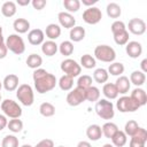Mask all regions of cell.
Segmentation results:
<instances>
[{"label": "cell", "instance_id": "obj_12", "mask_svg": "<svg viewBox=\"0 0 147 147\" xmlns=\"http://www.w3.org/2000/svg\"><path fill=\"white\" fill-rule=\"evenodd\" d=\"M57 18H59L60 25L63 26L64 29H71L76 24L75 17L70 13H68V11H61V13H59Z\"/></svg>", "mask_w": 147, "mask_h": 147}, {"label": "cell", "instance_id": "obj_8", "mask_svg": "<svg viewBox=\"0 0 147 147\" xmlns=\"http://www.w3.org/2000/svg\"><path fill=\"white\" fill-rule=\"evenodd\" d=\"M61 70L67 76H70V77L75 78V77L79 76V74L82 72V67L75 60H72V59H65V60H63L61 62Z\"/></svg>", "mask_w": 147, "mask_h": 147}, {"label": "cell", "instance_id": "obj_48", "mask_svg": "<svg viewBox=\"0 0 147 147\" xmlns=\"http://www.w3.org/2000/svg\"><path fill=\"white\" fill-rule=\"evenodd\" d=\"M8 124V121H7V117L5 115H1L0 114V131L3 130Z\"/></svg>", "mask_w": 147, "mask_h": 147}, {"label": "cell", "instance_id": "obj_30", "mask_svg": "<svg viewBox=\"0 0 147 147\" xmlns=\"http://www.w3.org/2000/svg\"><path fill=\"white\" fill-rule=\"evenodd\" d=\"M26 64L31 69H34V70L36 69H39L40 65L42 64V59L38 54H34V53L33 54H30L28 56V59H26Z\"/></svg>", "mask_w": 147, "mask_h": 147}, {"label": "cell", "instance_id": "obj_11", "mask_svg": "<svg viewBox=\"0 0 147 147\" xmlns=\"http://www.w3.org/2000/svg\"><path fill=\"white\" fill-rule=\"evenodd\" d=\"M127 28H129V31L136 36H141L146 32V23L141 18H137V17L131 18L129 21Z\"/></svg>", "mask_w": 147, "mask_h": 147}, {"label": "cell", "instance_id": "obj_52", "mask_svg": "<svg viewBox=\"0 0 147 147\" xmlns=\"http://www.w3.org/2000/svg\"><path fill=\"white\" fill-rule=\"evenodd\" d=\"M77 147H92L91 146V144L88 142V141H79L78 142V145H77Z\"/></svg>", "mask_w": 147, "mask_h": 147}, {"label": "cell", "instance_id": "obj_51", "mask_svg": "<svg viewBox=\"0 0 147 147\" xmlns=\"http://www.w3.org/2000/svg\"><path fill=\"white\" fill-rule=\"evenodd\" d=\"M140 67H141V70H140V71H142L144 74L147 72V59H144V60L141 61Z\"/></svg>", "mask_w": 147, "mask_h": 147}, {"label": "cell", "instance_id": "obj_18", "mask_svg": "<svg viewBox=\"0 0 147 147\" xmlns=\"http://www.w3.org/2000/svg\"><path fill=\"white\" fill-rule=\"evenodd\" d=\"M57 51H59V45H56V42L53 40H47L41 44V52L46 56H53L56 54Z\"/></svg>", "mask_w": 147, "mask_h": 147}, {"label": "cell", "instance_id": "obj_53", "mask_svg": "<svg viewBox=\"0 0 147 147\" xmlns=\"http://www.w3.org/2000/svg\"><path fill=\"white\" fill-rule=\"evenodd\" d=\"M29 3H31L30 0H17V5L18 6H28Z\"/></svg>", "mask_w": 147, "mask_h": 147}, {"label": "cell", "instance_id": "obj_54", "mask_svg": "<svg viewBox=\"0 0 147 147\" xmlns=\"http://www.w3.org/2000/svg\"><path fill=\"white\" fill-rule=\"evenodd\" d=\"M3 42V36H2V28L0 26V44Z\"/></svg>", "mask_w": 147, "mask_h": 147}, {"label": "cell", "instance_id": "obj_25", "mask_svg": "<svg viewBox=\"0 0 147 147\" xmlns=\"http://www.w3.org/2000/svg\"><path fill=\"white\" fill-rule=\"evenodd\" d=\"M110 139L113 141V146H115V147H123L126 144V141H127V136L124 133V131L118 130Z\"/></svg>", "mask_w": 147, "mask_h": 147}, {"label": "cell", "instance_id": "obj_35", "mask_svg": "<svg viewBox=\"0 0 147 147\" xmlns=\"http://www.w3.org/2000/svg\"><path fill=\"white\" fill-rule=\"evenodd\" d=\"M59 51L62 55L64 56H69L72 54L74 52V44L70 40H64L59 45Z\"/></svg>", "mask_w": 147, "mask_h": 147}, {"label": "cell", "instance_id": "obj_14", "mask_svg": "<svg viewBox=\"0 0 147 147\" xmlns=\"http://www.w3.org/2000/svg\"><path fill=\"white\" fill-rule=\"evenodd\" d=\"M44 38H45V33L42 30L40 29H33L28 33V40L31 45H40L44 42Z\"/></svg>", "mask_w": 147, "mask_h": 147}, {"label": "cell", "instance_id": "obj_16", "mask_svg": "<svg viewBox=\"0 0 147 147\" xmlns=\"http://www.w3.org/2000/svg\"><path fill=\"white\" fill-rule=\"evenodd\" d=\"M130 98H132V99L139 105V107H142V106H145V105L147 103V94H146L145 90H142V88H140V87L134 88V90L131 92Z\"/></svg>", "mask_w": 147, "mask_h": 147}, {"label": "cell", "instance_id": "obj_26", "mask_svg": "<svg viewBox=\"0 0 147 147\" xmlns=\"http://www.w3.org/2000/svg\"><path fill=\"white\" fill-rule=\"evenodd\" d=\"M1 13L5 17H11L16 14V3L14 1H6L1 7Z\"/></svg>", "mask_w": 147, "mask_h": 147}, {"label": "cell", "instance_id": "obj_7", "mask_svg": "<svg viewBox=\"0 0 147 147\" xmlns=\"http://www.w3.org/2000/svg\"><path fill=\"white\" fill-rule=\"evenodd\" d=\"M116 107L121 113H133L140 108L139 105L127 95L121 96L116 102Z\"/></svg>", "mask_w": 147, "mask_h": 147}, {"label": "cell", "instance_id": "obj_50", "mask_svg": "<svg viewBox=\"0 0 147 147\" xmlns=\"http://www.w3.org/2000/svg\"><path fill=\"white\" fill-rule=\"evenodd\" d=\"M82 2H83V5L88 6V8H90V7H93V5H95L98 2V0H82Z\"/></svg>", "mask_w": 147, "mask_h": 147}, {"label": "cell", "instance_id": "obj_24", "mask_svg": "<svg viewBox=\"0 0 147 147\" xmlns=\"http://www.w3.org/2000/svg\"><path fill=\"white\" fill-rule=\"evenodd\" d=\"M69 36H70L71 41L78 42L85 38V29L83 26H74L70 29Z\"/></svg>", "mask_w": 147, "mask_h": 147}, {"label": "cell", "instance_id": "obj_38", "mask_svg": "<svg viewBox=\"0 0 147 147\" xmlns=\"http://www.w3.org/2000/svg\"><path fill=\"white\" fill-rule=\"evenodd\" d=\"M7 127H8L11 132L17 133V132L22 131V129H23V122H22L21 119H18V118H11V119L8 122V124H7Z\"/></svg>", "mask_w": 147, "mask_h": 147}, {"label": "cell", "instance_id": "obj_28", "mask_svg": "<svg viewBox=\"0 0 147 147\" xmlns=\"http://www.w3.org/2000/svg\"><path fill=\"white\" fill-rule=\"evenodd\" d=\"M85 99L90 102H95L100 99V90L95 86H90L85 90Z\"/></svg>", "mask_w": 147, "mask_h": 147}, {"label": "cell", "instance_id": "obj_49", "mask_svg": "<svg viewBox=\"0 0 147 147\" xmlns=\"http://www.w3.org/2000/svg\"><path fill=\"white\" fill-rule=\"evenodd\" d=\"M130 147H145V144L144 142H140V141H137L134 139L131 138L130 140Z\"/></svg>", "mask_w": 147, "mask_h": 147}, {"label": "cell", "instance_id": "obj_34", "mask_svg": "<svg viewBox=\"0 0 147 147\" xmlns=\"http://www.w3.org/2000/svg\"><path fill=\"white\" fill-rule=\"evenodd\" d=\"M96 65V60L90 55V54H85L80 57V67L85 68V69H92Z\"/></svg>", "mask_w": 147, "mask_h": 147}, {"label": "cell", "instance_id": "obj_57", "mask_svg": "<svg viewBox=\"0 0 147 147\" xmlns=\"http://www.w3.org/2000/svg\"><path fill=\"white\" fill-rule=\"evenodd\" d=\"M1 87H2V82H0V90H1Z\"/></svg>", "mask_w": 147, "mask_h": 147}, {"label": "cell", "instance_id": "obj_40", "mask_svg": "<svg viewBox=\"0 0 147 147\" xmlns=\"http://www.w3.org/2000/svg\"><path fill=\"white\" fill-rule=\"evenodd\" d=\"M2 147H18V139L13 134H7L1 142Z\"/></svg>", "mask_w": 147, "mask_h": 147}, {"label": "cell", "instance_id": "obj_47", "mask_svg": "<svg viewBox=\"0 0 147 147\" xmlns=\"http://www.w3.org/2000/svg\"><path fill=\"white\" fill-rule=\"evenodd\" d=\"M7 53H8V48L5 42L0 44V59H5L7 56Z\"/></svg>", "mask_w": 147, "mask_h": 147}, {"label": "cell", "instance_id": "obj_31", "mask_svg": "<svg viewBox=\"0 0 147 147\" xmlns=\"http://www.w3.org/2000/svg\"><path fill=\"white\" fill-rule=\"evenodd\" d=\"M108 77H109V74H108V71H107L106 69H103V68H98V69H95L94 72H93V79H94L96 83H99V84L106 83V82L108 80Z\"/></svg>", "mask_w": 147, "mask_h": 147}, {"label": "cell", "instance_id": "obj_42", "mask_svg": "<svg viewBox=\"0 0 147 147\" xmlns=\"http://www.w3.org/2000/svg\"><path fill=\"white\" fill-rule=\"evenodd\" d=\"M77 86L78 87H82L84 90H86L87 87L92 86V77L88 76V75H83L78 78L77 80Z\"/></svg>", "mask_w": 147, "mask_h": 147}, {"label": "cell", "instance_id": "obj_17", "mask_svg": "<svg viewBox=\"0 0 147 147\" xmlns=\"http://www.w3.org/2000/svg\"><path fill=\"white\" fill-rule=\"evenodd\" d=\"M130 85H131V83L126 76H119L115 83L118 94H126L130 90Z\"/></svg>", "mask_w": 147, "mask_h": 147}, {"label": "cell", "instance_id": "obj_13", "mask_svg": "<svg viewBox=\"0 0 147 147\" xmlns=\"http://www.w3.org/2000/svg\"><path fill=\"white\" fill-rule=\"evenodd\" d=\"M125 52L130 57L137 59L142 54V46L138 41H129L125 46Z\"/></svg>", "mask_w": 147, "mask_h": 147}, {"label": "cell", "instance_id": "obj_55", "mask_svg": "<svg viewBox=\"0 0 147 147\" xmlns=\"http://www.w3.org/2000/svg\"><path fill=\"white\" fill-rule=\"evenodd\" d=\"M102 147H114V146H113L111 144H105V145H103Z\"/></svg>", "mask_w": 147, "mask_h": 147}, {"label": "cell", "instance_id": "obj_32", "mask_svg": "<svg viewBox=\"0 0 147 147\" xmlns=\"http://www.w3.org/2000/svg\"><path fill=\"white\" fill-rule=\"evenodd\" d=\"M59 86L62 91H70L74 86V78L67 75H63L60 79H59Z\"/></svg>", "mask_w": 147, "mask_h": 147}, {"label": "cell", "instance_id": "obj_56", "mask_svg": "<svg viewBox=\"0 0 147 147\" xmlns=\"http://www.w3.org/2000/svg\"><path fill=\"white\" fill-rule=\"evenodd\" d=\"M22 147H32V146H31V145H26V144H25V145H23Z\"/></svg>", "mask_w": 147, "mask_h": 147}, {"label": "cell", "instance_id": "obj_33", "mask_svg": "<svg viewBox=\"0 0 147 147\" xmlns=\"http://www.w3.org/2000/svg\"><path fill=\"white\" fill-rule=\"evenodd\" d=\"M39 113L44 117H52L55 114V107L51 102H42L39 107Z\"/></svg>", "mask_w": 147, "mask_h": 147}, {"label": "cell", "instance_id": "obj_9", "mask_svg": "<svg viewBox=\"0 0 147 147\" xmlns=\"http://www.w3.org/2000/svg\"><path fill=\"white\" fill-rule=\"evenodd\" d=\"M84 101H86V99H85V90L82 88V87H78V86L75 87L67 95V102L71 107H77L80 103H83Z\"/></svg>", "mask_w": 147, "mask_h": 147}, {"label": "cell", "instance_id": "obj_46", "mask_svg": "<svg viewBox=\"0 0 147 147\" xmlns=\"http://www.w3.org/2000/svg\"><path fill=\"white\" fill-rule=\"evenodd\" d=\"M34 147H54V142L51 139H42Z\"/></svg>", "mask_w": 147, "mask_h": 147}, {"label": "cell", "instance_id": "obj_20", "mask_svg": "<svg viewBox=\"0 0 147 147\" xmlns=\"http://www.w3.org/2000/svg\"><path fill=\"white\" fill-rule=\"evenodd\" d=\"M45 33H46V37L49 38V40H55L57 39L60 36H61V28L59 24H55V23H51L46 26V30H45Z\"/></svg>", "mask_w": 147, "mask_h": 147}, {"label": "cell", "instance_id": "obj_58", "mask_svg": "<svg viewBox=\"0 0 147 147\" xmlns=\"http://www.w3.org/2000/svg\"><path fill=\"white\" fill-rule=\"evenodd\" d=\"M59 147H65V146H59Z\"/></svg>", "mask_w": 147, "mask_h": 147}, {"label": "cell", "instance_id": "obj_3", "mask_svg": "<svg viewBox=\"0 0 147 147\" xmlns=\"http://www.w3.org/2000/svg\"><path fill=\"white\" fill-rule=\"evenodd\" d=\"M94 59L101 62L111 63L116 59V52L113 47L108 45H99L94 49Z\"/></svg>", "mask_w": 147, "mask_h": 147}, {"label": "cell", "instance_id": "obj_44", "mask_svg": "<svg viewBox=\"0 0 147 147\" xmlns=\"http://www.w3.org/2000/svg\"><path fill=\"white\" fill-rule=\"evenodd\" d=\"M126 30V26L124 24V22L122 21H115L113 24H111V32H113V36L114 34H117V33H121L123 31Z\"/></svg>", "mask_w": 147, "mask_h": 147}, {"label": "cell", "instance_id": "obj_4", "mask_svg": "<svg viewBox=\"0 0 147 147\" xmlns=\"http://www.w3.org/2000/svg\"><path fill=\"white\" fill-rule=\"evenodd\" d=\"M16 96L18 99V101L23 105V106H31L34 101V94H33V90L29 84H22L17 87L16 91Z\"/></svg>", "mask_w": 147, "mask_h": 147}, {"label": "cell", "instance_id": "obj_19", "mask_svg": "<svg viewBox=\"0 0 147 147\" xmlns=\"http://www.w3.org/2000/svg\"><path fill=\"white\" fill-rule=\"evenodd\" d=\"M86 136L90 140L92 141H98L101 136H102V131H101V126L98 124H92L86 129Z\"/></svg>", "mask_w": 147, "mask_h": 147}, {"label": "cell", "instance_id": "obj_1", "mask_svg": "<svg viewBox=\"0 0 147 147\" xmlns=\"http://www.w3.org/2000/svg\"><path fill=\"white\" fill-rule=\"evenodd\" d=\"M32 78L34 82V88L40 94H44V93L52 91L55 87V85L57 84L56 77L54 75L47 72L45 69H41V68L36 69L33 71Z\"/></svg>", "mask_w": 147, "mask_h": 147}, {"label": "cell", "instance_id": "obj_5", "mask_svg": "<svg viewBox=\"0 0 147 147\" xmlns=\"http://www.w3.org/2000/svg\"><path fill=\"white\" fill-rule=\"evenodd\" d=\"M5 44H6L7 48L16 55L23 54L25 51V44H24L22 37H20L18 34H15V33L9 34Z\"/></svg>", "mask_w": 147, "mask_h": 147}, {"label": "cell", "instance_id": "obj_29", "mask_svg": "<svg viewBox=\"0 0 147 147\" xmlns=\"http://www.w3.org/2000/svg\"><path fill=\"white\" fill-rule=\"evenodd\" d=\"M107 15L110 17V18H118L122 14V9H121V6L116 2H110L107 5Z\"/></svg>", "mask_w": 147, "mask_h": 147}, {"label": "cell", "instance_id": "obj_27", "mask_svg": "<svg viewBox=\"0 0 147 147\" xmlns=\"http://www.w3.org/2000/svg\"><path fill=\"white\" fill-rule=\"evenodd\" d=\"M101 131H102V134H103L106 138L110 139V138L118 131V127H117V125H116L115 123H113V122H107V123H105V124L102 125Z\"/></svg>", "mask_w": 147, "mask_h": 147}, {"label": "cell", "instance_id": "obj_10", "mask_svg": "<svg viewBox=\"0 0 147 147\" xmlns=\"http://www.w3.org/2000/svg\"><path fill=\"white\" fill-rule=\"evenodd\" d=\"M102 18V13L98 7H90L84 10L83 13V20L87 24H98Z\"/></svg>", "mask_w": 147, "mask_h": 147}, {"label": "cell", "instance_id": "obj_41", "mask_svg": "<svg viewBox=\"0 0 147 147\" xmlns=\"http://www.w3.org/2000/svg\"><path fill=\"white\" fill-rule=\"evenodd\" d=\"M114 40L117 45L119 46H123V45H126L129 42V31L125 30L121 33H117V34H114Z\"/></svg>", "mask_w": 147, "mask_h": 147}, {"label": "cell", "instance_id": "obj_6", "mask_svg": "<svg viewBox=\"0 0 147 147\" xmlns=\"http://www.w3.org/2000/svg\"><path fill=\"white\" fill-rule=\"evenodd\" d=\"M1 110L3 111L5 116L10 118H20L22 115V108L17 102L10 99H6L1 102Z\"/></svg>", "mask_w": 147, "mask_h": 147}, {"label": "cell", "instance_id": "obj_37", "mask_svg": "<svg viewBox=\"0 0 147 147\" xmlns=\"http://www.w3.org/2000/svg\"><path fill=\"white\" fill-rule=\"evenodd\" d=\"M63 6L68 10V13H76L80 8V1L79 0H64Z\"/></svg>", "mask_w": 147, "mask_h": 147}, {"label": "cell", "instance_id": "obj_39", "mask_svg": "<svg viewBox=\"0 0 147 147\" xmlns=\"http://www.w3.org/2000/svg\"><path fill=\"white\" fill-rule=\"evenodd\" d=\"M138 129H139L138 123H137L136 121H133V119H130L129 122H126V124H125V126H124V133H125L126 136L132 137V136L137 132Z\"/></svg>", "mask_w": 147, "mask_h": 147}, {"label": "cell", "instance_id": "obj_15", "mask_svg": "<svg viewBox=\"0 0 147 147\" xmlns=\"http://www.w3.org/2000/svg\"><path fill=\"white\" fill-rule=\"evenodd\" d=\"M2 86L8 92H13V91L17 90V87H18V77L14 74L7 75L3 79V82H2Z\"/></svg>", "mask_w": 147, "mask_h": 147}, {"label": "cell", "instance_id": "obj_45", "mask_svg": "<svg viewBox=\"0 0 147 147\" xmlns=\"http://www.w3.org/2000/svg\"><path fill=\"white\" fill-rule=\"evenodd\" d=\"M31 5L34 9L37 10H41L44 9V7L46 6V0H32L31 1Z\"/></svg>", "mask_w": 147, "mask_h": 147}, {"label": "cell", "instance_id": "obj_59", "mask_svg": "<svg viewBox=\"0 0 147 147\" xmlns=\"http://www.w3.org/2000/svg\"><path fill=\"white\" fill-rule=\"evenodd\" d=\"M0 101H1V94H0Z\"/></svg>", "mask_w": 147, "mask_h": 147}, {"label": "cell", "instance_id": "obj_36", "mask_svg": "<svg viewBox=\"0 0 147 147\" xmlns=\"http://www.w3.org/2000/svg\"><path fill=\"white\" fill-rule=\"evenodd\" d=\"M107 71L111 76H122V74L124 72V65L121 62H114L109 65Z\"/></svg>", "mask_w": 147, "mask_h": 147}, {"label": "cell", "instance_id": "obj_23", "mask_svg": "<svg viewBox=\"0 0 147 147\" xmlns=\"http://www.w3.org/2000/svg\"><path fill=\"white\" fill-rule=\"evenodd\" d=\"M130 83H132L133 85H136V86H141V85H144L145 84V82H146V75L142 72V71H140V70H134L131 75H130Z\"/></svg>", "mask_w": 147, "mask_h": 147}, {"label": "cell", "instance_id": "obj_21", "mask_svg": "<svg viewBox=\"0 0 147 147\" xmlns=\"http://www.w3.org/2000/svg\"><path fill=\"white\" fill-rule=\"evenodd\" d=\"M13 28L17 33H25L30 29V22L25 18H16L13 23Z\"/></svg>", "mask_w": 147, "mask_h": 147}, {"label": "cell", "instance_id": "obj_22", "mask_svg": "<svg viewBox=\"0 0 147 147\" xmlns=\"http://www.w3.org/2000/svg\"><path fill=\"white\" fill-rule=\"evenodd\" d=\"M102 93L109 100H114V99H116L118 96L117 88H116L115 84H113V83H106L103 85V87H102Z\"/></svg>", "mask_w": 147, "mask_h": 147}, {"label": "cell", "instance_id": "obj_43", "mask_svg": "<svg viewBox=\"0 0 147 147\" xmlns=\"http://www.w3.org/2000/svg\"><path fill=\"white\" fill-rule=\"evenodd\" d=\"M131 138L134 139V140H137V141H140V142L146 144V141H147V132H146V129L139 126V129L137 130V132Z\"/></svg>", "mask_w": 147, "mask_h": 147}, {"label": "cell", "instance_id": "obj_2", "mask_svg": "<svg viewBox=\"0 0 147 147\" xmlns=\"http://www.w3.org/2000/svg\"><path fill=\"white\" fill-rule=\"evenodd\" d=\"M95 113L102 119H111L115 115L114 105L111 103V101H108L107 99L98 100L95 103Z\"/></svg>", "mask_w": 147, "mask_h": 147}]
</instances>
